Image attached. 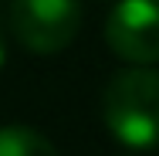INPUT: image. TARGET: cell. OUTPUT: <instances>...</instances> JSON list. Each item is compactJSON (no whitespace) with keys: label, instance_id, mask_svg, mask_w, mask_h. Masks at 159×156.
I'll return each mask as SVG.
<instances>
[{"label":"cell","instance_id":"obj_1","mask_svg":"<svg viewBox=\"0 0 159 156\" xmlns=\"http://www.w3.org/2000/svg\"><path fill=\"white\" fill-rule=\"evenodd\" d=\"M108 132L129 149L159 146V71L132 64L119 71L102 95Z\"/></svg>","mask_w":159,"mask_h":156},{"label":"cell","instance_id":"obj_2","mask_svg":"<svg viewBox=\"0 0 159 156\" xmlns=\"http://www.w3.org/2000/svg\"><path fill=\"white\" fill-rule=\"evenodd\" d=\"M10 31L34 54H58L81 31V0H14Z\"/></svg>","mask_w":159,"mask_h":156},{"label":"cell","instance_id":"obj_3","mask_svg":"<svg viewBox=\"0 0 159 156\" xmlns=\"http://www.w3.org/2000/svg\"><path fill=\"white\" fill-rule=\"evenodd\" d=\"M105 44L122 61L149 68L159 61V0H119L105 21Z\"/></svg>","mask_w":159,"mask_h":156},{"label":"cell","instance_id":"obj_4","mask_svg":"<svg viewBox=\"0 0 159 156\" xmlns=\"http://www.w3.org/2000/svg\"><path fill=\"white\" fill-rule=\"evenodd\" d=\"M0 156H61L31 125H0Z\"/></svg>","mask_w":159,"mask_h":156},{"label":"cell","instance_id":"obj_5","mask_svg":"<svg viewBox=\"0 0 159 156\" xmlns=\"http://www.w3.org/2000/svg\"><path fill=\"white\" fill-rule=\"evenodd\" d=\"M3 61H7V48H3V37H0V68H3Z\"/></svg>","mask_w":159,"mask_h":156}]
</instances>
